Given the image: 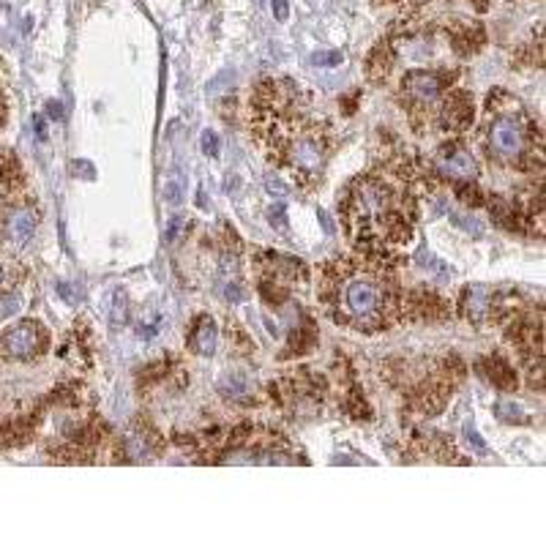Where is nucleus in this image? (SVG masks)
<instances>
[{
  "instance_id": "obj_11",
  "label": "nucleus",
  "mask_w": 546,
  "mask_h": 546,
  "mask_svg": "<svg viewBox=\"0 0 546 546\" xmlns=\"http://www.w3.org/2000/svg\"><path fill=\"white\" fill-rule=\"evenodd\" d=\"M465 312L472 323H486L495 312V295L486 287H472V290H467V298H465Z\"/></svg>"
},
{
  "instance_id": "obj_22",
  "label": "nucleus",
  "mask_w": 546,
  "mask_h": 546,
  "mask_svg": "<svg viewBox=\"0 0 546 546\" xmlns=\"http://www.w3.org/2000/svg\"><path fill=\"white\" fill-rule=\"evenodd\" d=\"M271 8H273V14H276V20H279V22H287V17H290V6H287V0H271Z\"/></svg>"
},
{
  "instance_id": "obj_18",
  "label": "nucleus",
  "mask_w": 546,
  "mask_h": 546,
  "mask_svg": "<svg viewBox=\"0 0 546 546\" xmlns=\"http://www.w3.org/2000/svg\"><path fill=\"white\" fill-rule=\"evenodd\" d=\"M126 312H128V306H126V295L118 290V293H115V298H112V323L115 325L126 323Z\"/></svg>"
},
{
  "instance_id": "obj_9",
  "label": "nucleus",
  "mask_w": 546,
  "mask_h": 546,
  "mask_svg": "<svg viewBox=\"0 0 546 546\" xmlns=\"http://www.w3.org/2000/svg\"><path fill=\"white\" fill-rule=\"evenodd\" d=\"M216 342H219L216 323L211 317H199L194 328H192V333H189V349L197 352V355H213Z\"/></svg>"
},
{
  "instance_id": "obj_4",
  "label": "nucleus",
  "mask_w": 546,
  "mask_h": 546,
  "mask_svg": "<svg viewBox=\"0 0 546 546\" xmlns=\"http://www.w3.org/2000/svg\"><path fill=\"white\" fill-rule=\"evenodd\" d=\"M453 74L446 69H410L401 76V99L413 112H426L451 85Z\"/></svg>"
},
{
  "instance_id": "obj_16",
  "label": "nucleus",
  "mask_w": 546,
  "mask_h": 546,
  "mask_svg": "<svg viewBox=\"0 0 546 546\" xmlns=\"http://www.w3.org/2000/svg\"><path fill=\"white\" fill-rule=\"evenodd\" d=\"M222 391L227 394V397H232V399H238V397H244V394H248V385H246V377H241V374H232L227 382L222 385Z\"/></svg>"
},
{
  "instance_id": "obj_23",
  "label": "nucleus",
  "mask_w": 546,
  "mask_h": 546,
  "mask_svg": "<svg viewBox=\"0 0 546 546\" xmlns=\"http://www.w3.org/2000/svg\"><path fill=\"white\" fill-rule=\"evenodd\" d=\"M224 298L229 300V303H238V300L244 298L241 284H238V281H229V284H227V290H224Z\"/></svg>"
},
{
  "instance_id": "obj_29",
  "label": "nucleus",
  "mask_w": 546,
  "mask_h": 546,
  "mask_svg": "<svg viewBox=\"0 0 546 546\" xmlns=\"http://www.w3.org/2000/svg\"><path fill=\"white\" fill-rule=\"evenodd\" d=\"M167 199H170L173 205H178V202H180V189H178L175 183H170V186H167Z\"/></svg>"
},
{
  "instance_id": "obj_3",
  "label": "nucleus",
  "mask_w": 546,
  "mask_h": 546,
  "mask_svg": "<svg viewBox=\"0 0 546 546\" xmlns=\"http://www.w3.org/2000/svg\"><path fill=\"white\" fill-rule=\"evenodd\" d=\"M502 96L505 91H495L486 101L489 112H495V118L489 121V128H486L489 156H495L497 161H505V164H521L527 156L530 126L524 121L519 101L511 99L508 107H502Z\"/></svg>"
},
{
  "instance_id": "obj_28",
  "label": "nucleus",
  "mask_w": 546,
  "mask_h": 546,
  "mask_svg": "<svg viewBox=\"0 0 546 546\" xmlns=\"http://www.w3.org/2000/svg\"><path fill=\"white\" fill-rule=\"evenodd\" d=\"M467 440H470V443H472V446H475V448H478V451H486V446H484V440L478 437V432H475V429H470V426H467Z\"/></svg>"
},
{
  "instance_id": "obj_7",
  "label": "nucleus",
  "mask_w": 546,
  "mask_h": 546,
  "mask_svg": "<svg viewBox=\"0 0 546 546\" xmlns=\"http://www.w3.org/2000/svg\"><path fill=\"white\" fill-rule=\"evenodd\" d=\"M434 170L451 178V180H475L478 164H475L472 153L465 145L448 142V145H440L437 153H434Z\"/></svg>"
},
{
  "instance_id": "obj_14",
  "label": "nucleus",
  "mask_w": 546,
  "mask_h": 546,
  "mask_svg": "<svg viewBox=\"0 0 546 546\" xmlns=\"http://www.w3.org/2000/svg\"><path fill=\"white\" fill-rule=\"evenodd\" d=\"M410 306H415V309H418L421 314H426V317H440V314L446 312V303H443V300L437 298L434 293H423V290L413 295V303H410Z\"/></svg>"
},
{
  "instance_id": "obj_2",
  "label": "nucleus",
  "mask_w": 546,
  "mask_h": 546,
  "mask_svg": "<svg viewBox=\"0 0 546 546\" xmlns=\"http://www.w3.org/2000/svg\"><path fill=\"white\" fill-rule=\"evenodd\" d=\"M413 216L415 202L407 192H399L397 186L380 175L358 178L345 199V222L349 235L377 254L382 262V254L397 244H407L413 235Z\"/></svg>"
},
{
  "instance_id": "obj_13",
  "label": "nucleus",
  "mask_w": 546,
  "mask_h": 546,
  "mask_svg": "<svg viewBox=\"0 0 546 546\" xmlns=\"http://www.w3.org/2000/svg\"><path fill=\"white\" fill-rule=\"evenodd\" d=\"M486 366H489V380L495 382L497 388H502V391L517 388V377H514L511 366H508L502 358H492V361H486Z\"/></svg>"
},
{
  "instance_id": "obj_8",
  "label": "nucleus",
  "mask_w": 546,
  "mask_h": 546,
  "mask_svg": "<svg viewBox=\"0 0 546 546\" xmlns=\"http://www.w3.org/2000/svg\"><path fill=\"white\" fill-rule=\"evenodd\" d=\"M472 96L467 91H451L440 109H437V126L443 131H467L472 124Z\"/></svg>"
},
{
  "instance_id": "obj_5",
  "label": "nucleus",
  "mask_w": 546,
  "mask_h": 546,
  "mask_svg": "<svg viewBox=\"0 0 546 546\" xmlns=\"http://www.w3.org/2000/svg\"><path fill=\"white\" fill-rule=\"evenodd\" d=\"M44 347H47V333L33 320H25V323L8 328L0 339V355L14 358V361H30V358L41 355Z\"/></svg>"
},
{
  "instance_id": "obj_17",
  "label": "nucleus",
  "mask_w": 546,
  "mask_h": 546,
  "mask_svg": "<svg viewBox=\"0 0 546 546\" xmlns=\"http://www.w3.org/2000/svg\"><path fill=\"white\" fill-rule=\"evenodd\" d=\"M497 415H500L502 421L524 423V418H521V410L517 407V404H511V401H500V404H497Z\"/></svg>"
},
{
  "instance_id": "obj_10",
  "label": "nucleus",
  "mask_w": 546,
  "mask_h": 546,
  "mask_svg": "<svg viewBox=\"0 0 546 546\" xmlns=\"http://www.w3.org/2000/svg\"><path fill=\"white\" fill-rule=\"evenodd\" d=\"M394 63H397V50L388 41H380L372 50V55H369V60H366V74H369L372 82H382L385 76L391 74Z\"/></svg>"
},
{
  "instance_id": "obj_12",
  "label": "nucleus",
  "mask_w": 546,
  "mask_h": 546,
  "mask_svg": "<svg viewBox=\"0 0 546 546\" xmlns=\"http://www.w3.org/2000/svg\"><path fill=\"white\" fill-rule=\"evenodd\" d=\"M451 39H453V50L459 55H472L484 47V27L475 22H459L451 30Z\"/></svg>"
},
{
  "instance_id": "obj_26",
  "label": "nucleus",
  "mask_w": 546,
  "mask_h": 546,
  "mask_svg": "<svg viewBox=\"0 0 546 546\" xmlns=\"http://www.w3.org/2000/svg\"><path fill=\"white\" fill-rule=\"evenodd\" d=\"M8 284H11V276H8V268L0 262V295L8 293Z\"/></svg>"
},
{
  "instance_id": "obj_20",
  "label": "nucleus",
  "mask_w": 546,
  "mask_h": 546,
  "mask_svg": "<svg viewBox=\"0 0 546 546\" xmlns=\"http://www.w3.org/2000/svg\"><path fill=\"white\" fill-rule=\"evenodd\" d=\"M202 150H205L208 156H219V137H216L213 131H205V134H202Z\"/></svg>"
},
{
  "instance_id": "obj_19",
  "label": "nucleus",
  "mask_w": 546,
  "mask_h": 546,
  "mask_svg": "<svg viewBox=\"0 0 546 546\" xmlns=\"http://www.w3.org/2000/svg\"><path fill=\"white\" fill-rule=\"evenodd\" d=\"M317 66H339L342 63V52H317L314 58H312Z\"/></svg>"
},
{
  "instance_id": "obj_21",
  "label": "nucleus",
  "mask_w": 546,
  "mask_h": 546,
  "mask_svg": "<svg viewBox=\"0 0 546 546\" xmlns=\"http://www.w3.org/2000/svg\"><path fill=\"white\" fill-rule=\"evenodd\" d=\"M58 293H60V295H63V298H66V300H69L72 306H76V303L82 300V293H79V290H74V287H72L69 281H63V284H58Z\"/></svg>"
},
{
  "instance_id": "obj_25",
  "label": "nucleus",
  "mask_w": 546,
  "mask_h": 546,
  "mask_svg": "<svg viewBox=\"0 0 546 546\" xmlns=\"http://www.w3.org/2000/svg\"><path fill=\"white\" fill-rule=\"evenodd\" d=\"M47 115H50V118H55V121H63V104L50 101V104H47Z\"/></svg>"
},
{
  "instance_id": "obj_27",
  "label": "nucleus",
  "mask_w": 546,
  "mask_h": 546,
  "mask_svg": "<svg viewBox=\"0 0 546 546\" xmlns=\"http://www.w3.org/2000/svg\"><path fill=\"white\" fill-rule=\"evenodd\" d=\"M33 126H36V137H39V140H47V126H44V118H39V115H36V118H33Z\"/></svg>"
},
{
  "instance_id": "obj_6",
  "label": "nucleus",
  "mask_w": 546,
  "mask_h": 546,
  "mask_svg": "<svg viewBox=\"0 0 546 546\" xmlns=\"http://www.w3.org/2000/svg\"><path fill=\"white\" fill-rule=\"evenodd\" d=\"M36 211L27 205H0V238L14 248H22L36 235Z\"/></svg>"
},
{
  "instance_id": "obj_15",
  "label": "nucleus",
  "mask_w": 546,
  "mask_h": 546,
  "mask_svg": "<svg viewBox=\"0 0 546 546\" xmlns=\"http://www.w3.org/2000/svg\"><path fill=\"white\" fill-rule=\"evenodd\" d=\"M0 178L8 183V186H17V183H22V173H20V164H17V159L14 156H0Z\"/></svg>"
},
{
  "instance_id": "obj_30",
  "label": "nucleus",
  "mask_w": 546,
  "mask_h": 546,
  "mask_svg": "<svg viewBox=\"0 0 546 546\" xmlns=\"http://www.w3.org/2000/svg\"><path fill=\"white\" fill-rule=\"evenodd\" d=\"M472 3H475V8H478V11H486V6H489L486 0H472Z\"/></svg>"
},
{
  "instance_id": "obj_24",
  "label": "nucleus",
  "mask_w": 546,
  "mask_h": 546,
  "mask_svg": "<svg viewBox=\"0 0 546 546\" xmlns=\"http://www.w3.org/2000/svg\"><path fill=\"white\" fill-rule=\"evenodd\" d=\"M180 229H186V224H183L180 216H175L173 222H170V227H167V241H175L180 235Z\"/></svg>"
},
{
  "instance_id": "obj_1",
  "label": "nucleus",
  "mask_w": 546,
  "mask_h": 546,
  "mask_svg": "<svg viewBox=\"0 0 546 546\" xmlns=\"http://www.w3.org/2000/svg\"><path fill=\"white\" fill-rule=\"evenodd\" d=\"M323 303L336 323L352 331H388L401 320V295L382 262L336 260L325 268Z\"/></svg>"
}]
</instances>
